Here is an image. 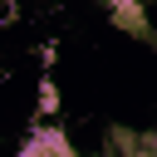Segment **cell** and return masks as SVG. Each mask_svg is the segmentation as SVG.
I'll return each mask as SVG.
<instances>
[{
  "label": "cell",
  "instance_id": "cell-2",
  "mask_svg": "<svg viewBox=\"0 0 157 157\" xmlns=\"http://www.w3.org/2000/svg\"><path fill=\"white\" fill-rule=\"evenodd\" d=\"M54 108H59V88L44 78V83H39V113H54Z\"/></svg>",
  "mask_w": 157,
  "mask_h": 157
},
{
  "label": "cell",
  "instance_id": "cell-1",
  "mask_svg": "<svg viewBox=\"0 0 157 157\" xmlns=\"http://www.w3.org/2000/svg\"><path fill=\"white\" fill-rule=\"evenodd\" d=\"M113 25H118V29H128V34H147L142 0H113Z\"/></svg>",
  "mask_w": 157,
  "mask_h": 157
}]
</instances>
